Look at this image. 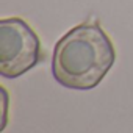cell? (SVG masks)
<instances>
[{"label":"cell","instance_id":"1","mask_svg":"<svg viewBox=\"0 0 133 133\" xmlns=\"http://www.w3.org/2000/svg\"><path fill=\"white\" fill-rule=\"evenodd\" d=\"M116 61L111 39L97 22H83L71 28L53 49L52 74L71 89L96 88Z\"/></svg>","mask_w":133,"mask_h":133},{"label":"cell","instance_id":"2","mask_svg":"<svg viewBox=\"0 0 133 133\" xmlns=\"http://www.w3.org/2000/svg\"><path fill=\"white\" fill-rule=\"evenodd\" d=\"M42 59L41 41L21 17L0 21V74L16 78Z\"/></svg>","mask_w":133,"mask_h":133},{"label":"cell","instance_id":"3","mask_svg":"<svg viewBox=\"0 0 133 133\" xmlns=\"http://www.w3.org/2000/svg\"><path fill=\"white\" fill-rule=\"evenodd\" d=\"M2 110H3V116H2V127L0 130H5L6 122H8V92L5 88H2Z\"/></svg>","mask_w":133,"mask_h":133}]
</instances>
